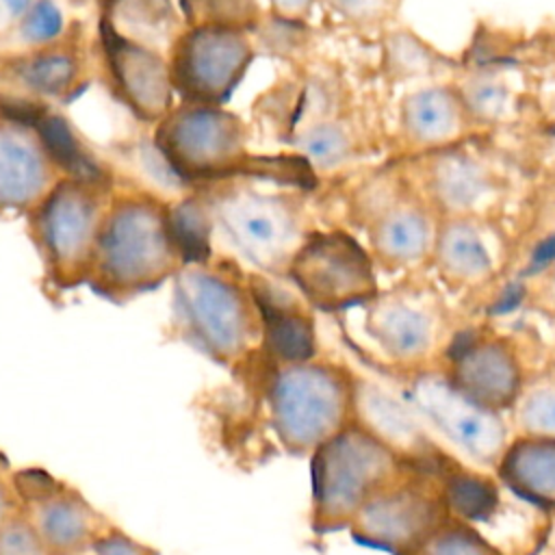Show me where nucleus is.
<instances>
[{
  "label": "nucleus",
  "instance_id": "obj_30",
  "mask_svg": "<svg viewBox=\"0 0 555 555\" xmlns=\"http://www.w3.org/2000/svg\"><path fill=\"white\" fill-rule=\"evenodd\" d=\"M516 423L525 436L555 438V379H542L516 399Z\"/></svg>",
  "mask_w": 555,
  "mask_h": 555
},
{
  "label": "nucleus",
  "instance_id": "obj_19",
  "mask_svg": "<svg viewBox=\"0 0 555 555\" xmlns=\"http://www.w3.org/2000/svg\"><path fill=\"white\" fill-rule=\"evenodd\" d=\"M499 475L518 496L555 507V438L525 436L505 447Z\"/></svg>",
  "mask_w": 555,
  "mask_h": 555
},
{
  "label": "nucleus",
  "instance_id": "obj_1",
  "mask_svg": "<svg viewBox=\"0 0 555 555\" xmlns=\"http://www.w3.org/2000/svg\"><path fill=\"white\" fill-rule=\"evenodd\" d=\"M232 386L204 401L217 447L251 468L286 453L304 457L353 421V373L334 360H271L254 351Z\"/></svg>",
  "mask_w": 555,
  "mask_h": 555
},
{
  "label": "nucleus",
  "instance_id": "obj_39",
  "mask_svg": "<svg viewBox=\"0 0 555 555\" xmlns=\"http://www.w3.org/2000/svg\"><path fill=\"white\" fill-rule=\"evenodd\" d=\"M551 262H555V234L544 238L535 247V251L531 254V264L529 267H531V271H538V269H542V267H546Z\"/></svg>",
  "mask_w": 555,
  "mask_h": 555
},
{
  "label": "nucleus",
  "instance_id": "obj_28",
  "mask_svg": "<svg viewBox=\"0 0 555 555\" xmlns=\"http://www.w3.org/2000/svg\"><path fill=\"white\" fill-rule=\"evenodd\" d=\"M403 555H501L473 527L460 518H447L434 533Z\"/></svg>",
  "mask_w": 555,
  "mask_h": 555
},
{
  "label": "nucleus",
  "instance_id": "obj_4",
  "mask_svg": "<svg viewBox=\"0 0 555 555\" xmlns=\"http://www.w3.org/2000/svg\"><path fill=\"white\" fill-rule=\"evenodd\" d=\"M152 139L169 176L191 189L232 178H260L306 191L314 184V171L297 154L254 156L249 126L225 104L178 102L154 126Z\"/></svg>",
  "mask_w": 555,
  "mask_h": 555
},
{
  "label": "nucleus",
  "instance_id": "obj_17",
  "mask_svg": "<svg viewBox=\"0 0 555 555\" xmlns=\"http://www.w3.org/2000/svg\"><path fill=\"white\" fill-rule=\"evenodd\" d=\"M353 421L386 442L405 462H438L436 449L412 410L388 390L353 373Z\"/></svg>",
  "mask_w": 555,
  "mask_h": 555
},
{
  "label": "nucleus",
  "instance_id": "obj_24",
  "mask_svg": "<svg viewBox=\"0 0 555 555\" xmlns=\"http://www.w3.org/2000/svg\"><path fill=\"white\" fill-rule=\"evenodd\" d=\"M438 260L444 273L462 282L483 280L490 269V254L470 223H451L438 241Z\"/></svg>",
  "mask_w": 555,
  "mask_h": 555
},
{
  "label": "nucleus",
  "instance_id": "obj_14",
  "mask_svg": "<svg viewBox=\"0 0 555 555\" xmlns=\"http://www.w3.org/2000/svg\"><path fill=\"white\" fill-rule=\"evenodd\" d=\"M89 52L80 24L52 43L0 50V85L35 102H69L87 85Z\"/></svg>",
  "mask_w": 555,
  "mask_h": 555
},
{
  "label": "nucleus",
  "instance_id": "obj_5",
  "mask_svg": "<svg viewBox=\"0 0 555 555\" xmlns=\"http://www.w3.org/2000/svg\"><path fill=\"white\" fill-rule=\"evenodd\" d=\"M208 212L215 236L247 269L284 280L312 230L306 189H262L254 178H232L193 189Z\"/></svg>",
  "mask_w": 555,
  "mask_h": 555
},
{
  "label": "nucleus",
  "instance_id": "obj_21",
  "mask_svg": "<svg viewBox=\"0 0 555 555\" xmlns=\"http://www.w3.org/2000/svg\"><path fill=\"white\" fill-rule=\"evenodd\" d=\"M369 241L373 256L382 264H405L425 254L429 245V223L416 208L388 206L371 219Z\"/></svg>",
  "mask_w": 555,
  "mask_h": 555
},
{
  "label": "nucleus",
  "instance_id": "obj_9",
  "mask_svg": "<svg viewBox=\"0 0 555 555\" xmlns=\"http://www.w3.org/2000/svg\"><path fill=\"white\" fill-rule=\"evenodd\" d=\"M286 282L319 312L366 306L379 293L371 254L345 230H312L293 256Z\"/></svg>",
  "mask_w": 555,
  "mask_h": 555
},
{
  "label": "nucleus",
  "instance_id": "obj_38",
  "mask_svg": "<svg viewBox=\"0 0 555 555\" xmlns=\"http://www.w3.org/2000/svg\"><path fill=\"white\" fill-rule=\"evenodd\" d=\"M20 507L17 490H15V468L9 457L0 451V520Z\"/></svg>",
  "mask_w": 555,
  "mask_h": 555
},
{
  "label": "nucleus",
  "instance_id": "obj_33",
  "mask_svg": "<svg viewBox=\"0 0 555 555\" xmlns=\"http://www.w3.org/2000/svg\"><path fill=\"white\" fill-rule=\"evenodd\" d=\"M507 104V91L492 78H475L466 85V106L479 117H496Z\"/></svg>",
  "mask_w": 555,
  "mask_h": 555
},
{
  "label": "nucleus",
  "instance_id": "obj_25",
  "mask_svg": "<svg viewBox=\"0 0 555 555\" xmlns=\"http://www.w3.org/2000/svg\"><path fill=\"white\" fill-rule=\"evenodd\" d=\"M434 193L449 208L462 210L475 206L486 193V173L468 156L453 154L434 167Z\"/></svg>",
  "mask_w": 555,
  "mask_h": 555
},
{
  "label": "nucleus",
  "instance_id": "obj_20",
  "mask_svg": "<svg viewBox=\"0 0 555 555\" xmlns=\"http://www.w3.org/2000/svg\"><path fill=\"white\" fill-rule=\"evenodd\" d=\"M100 13L124 35L167 54L186 28L169 0H100Z\"/></svg>",
  "mask_w": 555,
  "mask_h": 555
},
{
  "label": "nucleus",
  "instance_id": "obj_29",
  "mask_svg": "<svg viewBox=\"0 0 555 555\" xmlns=\"http://www.w3.org/2000/svg\"><path fill=\"white\" fill-rule=\"evenodd\" d=\"M69 24L65 22L63 9L59 7L56 0H37L26 15L20 20L11 46L13 48H37L56 41L67 33Z\"/></svg>",
  "mask_w": 555,
  "mask_h": 555
},
{
  "label": "nucleus",
  "instance_id": "obj_26",
  "mask_svg": "<svg viewBox=\"0 0 555 555\" xmlns=\"http://www.w3.org/2000/svg\"><path fill=\"white\" fill-rule=\"evenodd\" d=\"M440 492L449 514L460 520H488L499 507L494 483L466 470H451Z\"/></svg>",
  "mask_w": 555,
  "mask_h": 555
},
{
  "label": "nucleus",
  "instance_id": "obj_10",
  "mask_svg": "<svg viewBox=\"0 0 555 555\" xmlns=\"http://www.w3.org/2000/svg\"><path fill=\"white\" fill-rule=\"evenodd\" d=\"M251 35L223 26H186L167 50L180 102L225 104L256 59Z\"/></svg>",
  "mask_w": 555,
  "mask_h": 555
},
{
  "label": "nucleus",
  "instance_id": "obj_15",
  "mask_svg": "<svg viewBox=\"0 0 555 555\" xmlns=\"http://www.w3.org/2000/svg\"><path fill=\"white\" fill-rule=\"evenodd\" d=\"M410 401L457 447L479 462H499L507 429L499 412L460 395L447 379L423 375L408 390Z\"/></svg>",
  "mask_w": 555,
  "mask_h": 555
},
{
  "label": "nucleus",
  "instance_id": "obj_22",
  "mask_svg": "<svg viewBox=\"0 0 555 555\" xmlns=\"http://www.w3.org/2000/svg\"><path fill=\"white\" fill-rule=\"evenodd\" d=\"M291 147L301 156L312 171H334L351 158L353 141L347 128L336 119L317 117L288 137Z\"/></svg>",
  "mask_w": 555,
  "mask_h": 555
},
{
  "label": "nucleus",
  "instance_id": "obj_35",
  "mask_svg": "<svg viewBox=\"0 0 555 555\" xmlns=\"http://www.w3.org/2000/svg\"><path fill=\"white\" fill-rule=\"evenodd\" d=\"M37 0H0V48L7 50L11 46L13 33L20 20Z\"/></svg>",
  "mask_w": 555,
  "mask_h": 555
},
{
  "label": "nucleus",
  "instance_id": "obj_23",
  "mask_svg": "<svg viewBox=\"0 0 555 555\" xmlns=\"http://www.w3.org/2000/svg\"><path fill=\"white\" fill-rule=\"evenodd\" d=\"M457 102L444 89H423L403 102V126L421 143H438L455 134Z\"/></svg>",
  "mask_w": 555,
  "mask_h": 555
},
{
  "label": "nucleus",
  "instance_id": "obj_16",
  "mask_svg": "<svg viewBox=\"0 0 555 555\" xmlns=\"http://www.w3.org/2000/svg\"><path fill=\"white\" fill-rule=\"evenodd\" d=\"M451 377L447 379L468 401L488 408H512L522 390L514 351L499 338L466 334L449 349Z\"/></svg>",
  "mask_w": 555,
  "mask_h": 555
},
{
  "label": "nucleus",
  "instance_id": "obj_6",
  "mask_svg": "<svg viewBox=\"0 0 555 555\" xmlns=\"http://www.w3.org/2000/svg\"><path fill=\"white\" fill-rule=\"evenodd\" d=\"M113 186L111 176H65L24 217L46 291L63 295L87 286Z\"/></svg>",
  "mask_w": 555,
  "mask_h": 555
},
{
  "label": "nucleus",
  "instance_id": "obj_34",
  "mask_svg": "<svg viewBox=\"0 0 555 555\" xmlns=\"http://www.w3.org/2000/svg\"><path fill=\"white\" fill-rule=\"evenodd\" d=\"M95 555H160V551L152 544H145L130 533H126L119 525L108 529L95 544Z\"/></svg>",
  "mask_w": 555,
  "mask_h": 555
},
{
  "label": "nucleus",
  "instance_id": "obj_27",
  "mask_svg": "<svg viewBox=\"0 0 555 555\" xmlns=\"http://www.w3.org/2000/svg\"><path fill=\"white\" fill-rule=\"evenodd\" d=\"M186 26H223L256 33L262 24L260 0H178Z\"/></svg>",
  "mask_w": 555,
  "mask_h": 555
},
{
  "label": "nucleus",
  "instance_id": "obj_11",
  "mask_svg": "<svg viewBox=\"0 0 555 555\" xmlns=\"http://www.w3.org/2000/svg\"><path fill=\"white\" fill-rule=\"evenodd\" d=\"M93 50L108 93L137 121L156 126L173 108L176 91L165 52L119 33L102 13Z\"/></svg>",
  "mask_w": 555,
  "mask_h": 555
},
{
  "label": "nucleus",
  "instance_id": "obj_40",
  "mask_svg": "<svg viewBox=\"0 0 555 555\" xmlns=\"http://www.w3.org/2000/svg\"><path fill=\"white\" fill-rule=\"evenodd\" d=\"M69 555H95L93 548H87V551H78V553H69Z\"/></svg>",
  "mask_w": 555,
  "mask_h": 555
},
{
  "label": "nucleus",
  "instance_id": "obj_31",
  "mask_svg": "<svg viewBox=\"0 0 555 555\" xmlns=\"http://www.w3.org/2000/svg\"><path fill=\"white\" fill-rule=\"evenodd\" d=\"M0 555H52L17 507L0 520Z\"/></svg>",
  "mask_w": 555,
  "mask_h": 555
},
{
  "label": "nucleus",
  "instance_id": "obj_13",
  "mask_svg": "<svg viewBox=\"0 0 555 555\" xmlns=\"http://www.w3.org/2000/svg\"><path fill=\"white\" fill-rule=\"evenodd\" d=\"M449 518L442 492L408 475L373 496L347 527L351 538L371 548L403 555Z\"/></svg>",
  "mask_w": 555,
  "mask_h": 555
},
{
  "label": "nucleus",
  "instance_id": "obj_18",
  "mask_svg": "<svg viewBox=\"0 0 555 555\" xmlns=\"http://www.w3.org/2000/svg\"><path fill=\"white\" fill-rule=\"evenodd\" d=\"M366 334L395 360L416 358L431 345L434 325L423 308L410 306L405 297L379 295L366 304Z\"/></svg>",
  "mask_w": 555,
  "mask_h": 555
},
{
  "label": "nucleus",
  "instance_id": "obj_3",
  "mask_svg": "<svg viewBox=\"0 0 555 555\" xmlns=\"http://www.w3.org/2000/svg\"><path fill=\"white\" fill-rule=\"evenodd\" d=\"M186 262L171 199L132 184L113 186L87 286L108 304L160 288Z\"/></svg>",
  "mask_w": 555,
  "mask_h": 555
},
{
  "label": "nucleus",
  "instance_id": "obj_2",
  "mask_svg": "<svg viewBox=\"0 0 555 555\" xmlns=\"http://www.w3.org/2000/svg\"><path fill=\"white\" fill-rule=\"evenodd\" d=\"M167 334L225 371L238 369L262 343L264 323L251 269L228 251L193 258L171 280Z\"/></svg>",
  "mask_w": 555,
  "mask_h": 555
},
{
  "label": "nucleus",
  "instance_id": "obj_8",
  "mask_svg": "<svg viewBox=\"0 0 555 555\" xmlns=\"http://www.w3.org/2000/svg\"><path fill=\"white\" fill-rule=\"evenodd\" d=\"M43 102H0V215L26 217L69 176L61 160Z\"/></svg>",
  "mask_w": 555,
  "mask_h": 555
},
{
  "label": "nucleus",
  "instance_id": "obj_12",
  "mask_svg": "<svg viewBox=\"0 0 555 555\" xmlns=\"http://www.w3.org/2000/svg\"><path fill=\"white\" fill-rule=\"evenodd\" d=\"M15 490L20 509L52 555L93 548L115 527L76 486L41 466L15 468Z\"/></svg>",
  "mask_w": 555,
  "mask_h": 555
},
{
  "label": "nucleus",
  "instance_id": "obj_32",
  "mask_svg": "<svg viewBox=\"0 0 555 555\" xmlns=\"http://www.w3.org/2000/svg\"><path fill=\"white\" fill-rule=\"evenodd\" d=\"M386 59L390 72L399 76H414L427 72V67L431 65L427 50L405 33H397L390 37L386 46Z\"/></svg>",
  "mask_w": 555,
  "mask_h": 555
},
{
  "label": "nucleus",
  "instance_id": "obj_37",
  "mask_svg": "<svg viewBox=\"0 0 555 555\" xmlns=\"http://www.w3.org/2000/svg\"><path fill=\"white\" fill-rule=\"evenodd\" d=\"M267 4H269V15L273 20L299 24L310 15L317 0H267Z\"/></svg>",
  "mask_w": 555,
  "mask_h": 555
},
{
  "label": "nucleus",
  "instance_id": "obj_36",
  "mask_svg": "<svg viewBox=\"0 0 555 555\" xmlns=\"http://www.w3.org/2000/svg\"><path fill=\"white\" fill-rule=\"evenodd\" d=\"M327 4L351 22H373L384 11V0H327Z\"/></svg>",
  "mask_w": 555,
  "mask_h": 555
},
{
  "label": "nucleus",
  "instance_id": "obj_7",
  "mask_svg": "<svg viewBox=\"0 0 555 555\" xmlns=\"http://www.w3.org/2000/svg\"><path fill=\"white\" fill-rule=\"evenodd\" d=\"M408 462L356 421L310 453V529L343 531L382 490L405 477Z\"/></svg>",
  "mask_w": 555,
  "mask_h": 555
}]
</instances>
